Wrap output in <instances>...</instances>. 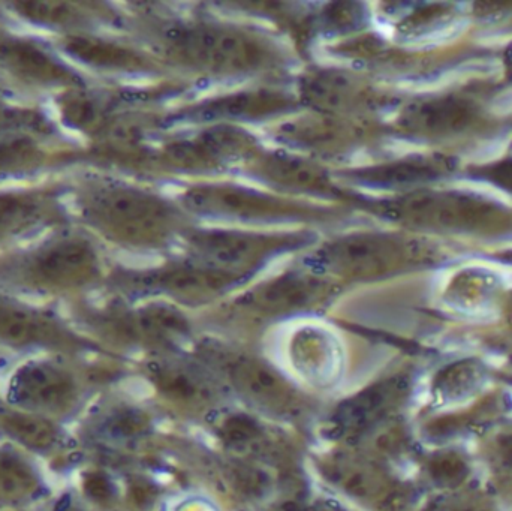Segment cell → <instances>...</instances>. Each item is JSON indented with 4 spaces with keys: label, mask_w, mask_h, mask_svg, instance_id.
Wrapping results in <instances>:
<instances>
[{
    "label": "cell",
    "mask_w": 512,
    "mask_h": 511,
    "mask_svg": "<svg viewBox=\"0 0 512 511\" xmlns=\"http://www.w3.org/2000/svg\"><path fill=\"white\" fill-rule=\"evenodd\" d=\"M95 245L66 227L51 230L30 248L0 258V284L32 293L65 294L99 276Z\"/></svg>",
    "instance_id": "cell-1"
},
{
    "label": "cell",
    "mask_w": 512,
    "mask_h": 511,
    "mask_svg": "<svg viewBox=\"0 0 512 511\" xmlns=\"http://www.w3.org/2000/svg\"><path fill=\"white\" fill-rule=\"evenodd\" d=\"M74 203L89 227L122 245H155L167 239L173 227V213L167 204L122 183H78Z\"/></svg>",
    "instance_id": "cell-2"
},
{
    "label": "cell",
    "mask_w": 512,
    "mask_h": 511,
    "mask_svg": "<svg viewBox=\"0 0 512 511\" xmlns=\"http://www.w3.org/2000/svg\"><path fill=\"white\" fill-rule=\"evenodd\" d=\"M161 39L183 62L215 74H246L268 60L267 50L252 36L216 24L171 26Z\"/></svg>",
    "instance_id": "cell-3"
},
{
    "label": "cell",
    "mask_w": 512,
    "mask_h": 511,
    "mask_svg": "<svg viewBox=\"0 0 512 511\" xmlns=\"http://www.w3.org/2000/svg\"><path fill=\"white\" fill-rule=\"evenodd\" d=\"M78 395L77 380L71 371L50 359L21 363L11 372L5 386L9 407L51 420L71 413Z\"/></svg>",
    "instance_id": "cell-4"
},
{
    "label": "cell",
    "mask_w": 512,
    "mask_h": 511,
    "mask_svg": "<svg viewBox=\"0 0 512 511\" xmlns=\"http://www.w3.org/2000/svg\"><path fill=\"white\" fill-rule=\"evenodd\" d=\"M289 243L280 237L228 230L194 231L186 237L192 263L230 278L245 275Z\"/></svg>",
    "instance_id": "cell-5"
},
{
    "label": "cell",
    "mask_w": 512,
    "mask_h": 511,
    "mask_svg": "<svg viewBox=\"0 0 512 511\" xmlns=\"http://www.w3.org/2000/svg\"><path fill=\"white\" fill-rule=\"evenodd\" d=\"M0 74L36 89L63 92L84 86L83 78L54 48L29 36L0 30Z\"/></svg>",
    "instance_id": "cell-6"
},
{
    "label": "cell",
    "mask_w": 512,
    "mask_h": 511,
    "mask_svg": "<svg viewBox=\"0 0 512 511\" xmlns=\"http://www.w3.org/2000/svg\"><path fill=\"white\" fill-rule=\"evenodd\" d=\"M402 246L381 234H352L328 243L319 251L316 266L322 272L349 278L384 275L402 263Z\"/></svg>",
    "instance_id": "cell-7"
},
{
    "label": "cell",
    "mask_w": 512,
    "mask_h": 511,
    "mask_svg": "<svg viewBox=\"0 0 512 511\" xmlns=\"http://www.w3.org/2000/svg\"><path fill=\"white\" fill-rule=\"evenodd\" d=\"M65 204L51 189L0 191V243L65 227Z\"/></svg>",
    "instance_id": "cell-8"
},
{
    "label": "cell",
    "mask_w": 512,
    "mask_h": 511,
    "mask_svg": "<svg viewBox=\"0 0 512 511\" xmlns=\"http://www.w3.org/2000/svg\"><path fill=\"white\" fill-rule=\"evenodd\" d=\"M382 215L396 221L432 227H474L483 224L490 216V207L468 198L451 195L414 194L403 195L396 200L385 201L379 206Z\"/></svg>",
    "instance_id": "cell-9"
},
{
    "label": "cell",
    "mask_w": 512,
    "mask_h": 511,
    "mask_svg": "<svg viewBox=\"0 0 512 511\" xmlns=\"http://www.w3.org/2000/svg\"><path fill=\"white\" fill-rule=\"evenodd\" d=\"M183 206L197 215L242 221L285 218L289 212L288 204L270 195L225 185L197 186L183 195Z\"/></svg>",
    "instance_id": "cell-10"
},
{
    "label": "cell",
    "mask_w": 512,
    "mask_h": 511,
    "mask_svg": "<svg viewBox=\"0 0 512 511\" xmlns=\"http://www.w3.org/2000/svg\"><path fill=\"white\" fill-rule=\"evenodd\" d=\"M65 327L41 309L0 293V344L17 350L65 347Z\"/></svg>",
    "instance_id": "cell-11"
},
{
    "label": "cell",
    "mask_w": 512,
    "mask_h": 511,
    "mask_svg": "<svg viewBox=\"0 0 512 511\" xmlns=\"http://www.w3.org/2000/svg\"><path fill=\"white\" fill-rule=\"evenodd\" d=\"M50 135L14 131L0 135V182L44 170L54 161L65 159L48 143Z\"/></svg>",
    "instance_id": "cell-12"
},
{
    "label": "cell",
    "mask_w": 512,
    "mask_h": 511,
    "mask_svg": "<svg viewBox=\"0 0 512 511\" xmlns=\"http://www.w3.org/2000/svg\"><path fill=\"white\" fill-rule=\"evenodd\" d=\"M57 51L71 59L107 71H129L141 65V59L129 48L114 44L87 32L65 33L56 41Z\"/></svg>",
    "instance_id": "cell-13"
},
{
    "label": "cell",
    "mask_w": 512,
    "mask_h": 511,
    "mask_svg": "<svg viewBox=\"0 0 512 511\" xmlns=\"http://www.w3.org/2000/svg\"><path fill=\"white\" fill-rule=\"evenodd\" d=\"M327 279L316 270L292 272L277 276L265 287L252 294L251 302L268 311H288L301 308L321 296L327 288Z\"/></svg>",
    "instance_id": "cell-14"
},
{
    "label": "cell",
    "mask_w": 512,
    "mask_h": 511,
    "mask_svg": "<svg viewBox=\"0 0 512 511\" xmlns=\"http://www.w3.org/2000/svg\"><path fill=\"white\" fill-rule=\"evenodd\" d=\"M0 434L15 446L36 453L51 452L63 440L62 431L54 420L9 405L0 408Z\"/></svg>",
    "instance_id": "cell-15"
},
{
    "label": "cell",
    "mask_w": 512,
    "mask_h": 511,
    "mask_svg": "<svg viewBox=\"0 0 512 511\" xmlns=\"http://www.w3.org/2000/svg\"><path fill=\"white\" fill-rule=\"evenodd\" d=\"M42 479L35 465L15 450L0 449V506H21L39 497Z\"/></svg>",
    "instance_id": "cell-16"
},
{
    "label": "cell",
    "mask_w": 512,
    "mask_h": 511,
    "mask_svg": "<svg viewBox=\"0 0 512 511\" xmlns=\"http://www.w3.org/2000/svg\"><path fill=\"white\" fill-rule=\"evenodd\" d=\"M6 8L15 17L33 26L47 27L65 33L84 32V23L89 14L83 5L66 2H17L8 3Z\"/></svg>",
    "instance_id": "cell-17"
},
{
    "label": "cell",
    "mask_w": 512,
    "mask_h": 511,
    "mask_svg": "<svg viewBox=\"0 0 512 511\" xmlns=\"http://www.w3.org/2000/svg\"><path fill=\"white\" fill-rule=\"evenodd\" d=\"M471 108L459 101L439 99L412 105L403 113L406 128L427 134L457 131L471 120Z\"/></svg>",
    "instance_id": "cell-18"
},
{
    "label": "cell",
    "mask_w": 512,
    "mask_h": 511,
    "mask_svg": "<svg viewBox=\"0 0 512 511\" xmlns=\"http://www.w3.org/2000/svg\"><path fill=\"white\" fill-rule=\"evenodd\" d=\"M262 171L271 182L286 188L315 192H328L331 189L328 177L321 170L295 156H268L262 164Z\"/></svg>",
    "instance_id": "cell-19"
},
{
    "label": "cell",
    "mask_w": 512,
    "mask_h": 511,
    "mask_svg": "<svg viewBox=\"0 0 512 511\" xmlns=\"http://www.w3.org/2000/svg\"><path fill=\"white\" fill-rule=\"evenodd\" d=\"M56 107L62 123L81 132L96 131L105 116L104 104L84 86L57 93Z\"/></svg>",
    "instance_id": "cell-20"
},
{
    "label": "cell",
    "mask_w": 512,
    "mask_h": 511,
    "mask_svg": "<svg viewBox=\"0 0 512 511\" xmlns=\"http://www.w3.org/2000/svg\"><path fill=\"white\" fill-rule=\"evenodd\" d=\"M285 107L282 96L274 93H242V95L225 96L209 102L198 110L203 119H249L270 111Z\"/></svg>",
    "instance_id": "cell-21"
},
{
    "label": "cell",
    "mask_w": 512,
    "mask_h": 511,
    "mask_svg": "<svg viewBox=\"0 0 512 511\" xmlns=\"http://www.w3.org/2000/svg\"><path fill=\"white\" fill-rule=\"evenodd\" d=\"M436 176V168L423 162H394V164L367 167L352 171L354 182L378 188H399Z\"/></svg>",
    "instance_id": "cell-22"
},
{
    "label": "cell",
    "mask_w": 512,
    "mask_h": 511,
    "mask_svg": "<svg viewBox=\"0 0 512 511\" xmlns=\"http://www.w3.org/2000/svg\"><path fill=\"white\" fill-rule=\"evenodd\" d=\"M304 96L324 108L345 107L346 102L358 96L354 81L336 72H322L310 78L304 86Z\"/></svg>",
    "instance_id": "cell-23"
},
{
    "label": "cell",
    "mask_w": 512,
    "mask_h": 511,
    "mask_svg": "<svg viewBox=\"0 0 512 511\" xmlns=\"http://www.w3.org/2000/svg\"><path fill=\"white\" fill-rule=\"evenodd\" d=\"M14 131H32L51 137L53 125L41 111L12 104L0 93V135Z\"/></svg>",
    "instance_id": "cell-24"
},
{
    "label": "cell",
    "mask_w": 512,
    "mask_h": 511,
    "mask_svg": "<svg viewBox=\"0 0 512 511\" xmlns=\"http://www.w3.org/2000/svg\"><path fill=\"white\" fill-rule=\"evenodd\" d=\"M430 471L441 485L454 486L459 485L465 479L468 467L459 456L448 453V455L438 456L430 465Z\"/></svg>",
    "instance_id": "cell-25"
},
{
    "label": "cell",
    "mask_w": 512,
    "mask_h": 511,
    "mask_svg": "<svg viewBox=\"0 0 512 511\" xmlns=\"http://www.w3.org/2000/svg\"><path fill=\"white\" fill-rule=\"evenodd\" d=\"M480 372L475 371L472 366H454L442 377L441 387L445 392L460 393L463 389H471L477 381Z\"/></svg>",
    "instance_id": "cell-26"
},
{
    "label": "cell",
    "mask_w": 512,
    "mask_h": 511,
    "mask_svg": "<svg viewBox=\"0 0 512 511\" xmlns=\"http://www.w3.org/2000/svg\"><path fill=\"white\" fill-rule=\"evenodd\" d=\"M84 491L93 500L104 501L111 497V485L101 474H93L84 482Z\"/></svg>",
    "instance_id": "cell-27"
},
{
    "label": "cell",
    "mask_w": 512,
    "mask_h": 511,
    "mask_svg": "<svg viewBox=\"0 0 512 511\" xmlns=\"http://www.w3.org/2000/svg\"><path fill=\"white\" fill-rule=\"evenodd\" d=\"M227 429L230 431V437H234V440H243V438H248L249 435L254 434L255 425L249 419L236 417V419L227 423Z\"/></svg>",
    "instance_id": "cell-28"
},
{
    "label": "cell",
    "mask_w": 512,
    "mask_h": 511,
    "mask_svg": "<svg viewBox=\"0 0 512 511\" xmlns=\"http://www.w3.org/2000/svg\"><path fill=\"white\" fill-rule=\"evenodd\" d=\"M492 177L495 182L501 183L504 188L512 191V162L501 164L499 167L493 168Z\"/></svg>",
    "instance_id": "cell-29"
},
{
    "label": "cell",
    "mask_w": 512,
    "mask_h": 511,
    "mask_svg": "<svg viewBox=\"0 0 512 511\" xmlns=\"http://www.w3.org/2000/svg\"><path fill=\"white\" fill-rule=\"evenodd\" d=\"M8 83H9V81L6 80V78L3 77L2 74H0V93H2V90L5 89L6 84H8Z\"/></svg>",
    "instance_id": "cell-30"
},
{
    "label": "cell",
    "mask_w": 512,
    "mask_h": 511,
    "mask_svg": "<svg viewBox=\"0 0 512 511\" xmlns=\"http://www.w3.org/2000/svg\"><path fill=\"white\" fill-rule=\"evenodd\" d=\"M3 23H5V14H3L2 11H0V30H5L3 29Z\"/></svg>",
    "instance_id": "cell-31"
}]
</instances>
